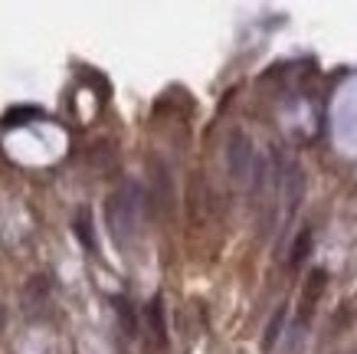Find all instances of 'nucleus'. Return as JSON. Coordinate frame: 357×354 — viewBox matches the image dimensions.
I'll return each mask as SVG.
<instances>
[{
	"instance_id": "1",
	"label": "nucleus",
	"mask_w": 357,
	"mask_h": 354,
	"mask_svg": "<svg viewBox=\"0 0 357 354\" xmlns=\"http://www.w3.org/2000/svg\"><path fill=\"white\" fill-rule=\"evenodd\" d=\"M141 207H144V193L135 181H125L119 191L109 197L105 216H109V230L119 246H128L141 230Z\"/></svg>"
},
{
	"instance_id": "2",
	"label": "nucleus",
	"mask_w": 357,
	"mask_h": 354,
	"mask_svg": "<svg viewBox=\"0 0 357 354\" xmlns=\"http://www.w3.org/2000/svg\"><path fill=\"white\" fill-rule=\"evenodd\" d=\"M252 161H256V151H252V141H249L246 131L233 128L227 138V171L236 184L249 181V171H252Z\"/></svg>"
},
{
	"instance_id": "3",
	"label": "nucleus",
	"mask_w": 357,
	"mask_h": 354,
	"mask_svg": "<svg viewBox=\"0 0 357 354\" xmlns=\"http://www.w3.org/2000/svg\"><path fill=\"white\" fill-rule=\"evenodd\" d=\"M305 197V171L298 168V164H292L289 168V174H285V200H289V216H295V210H298V204H302Z\"/></svg>"
},
{
	"instance_id": "4",
	"label": "nucleus",
	"mask_w": 357,
	"mask_h": 354,
	"mask_svg": "<svg viewBox=\"0 0 357 354\" xmlns=\"http://www.w3.org/2000/svg\"><path fill=\"white\" fill-rule=\"evenodd\" d=\"M285 315H289V309H285V305H279V309H275V315L269 318V325H266V334H262V351H272V348H275V341L282 338Z\"/></svg>"
},
{
	"instance_id": "5",
	"label": "nucleus",
	"mask_w": 357,
	"mask_h": 354,
	"mask_svg": "<svg viewBox=\"0 0 357 354\" xmlns=\"http://www.w3.org/2000/svg\"><path fill=\"white\" fill-rule=\"evenodd\" d=\"M148 322H151L154 341H158V344L167 341V322H164V299H161V295H158V299H151V305H148Z\"/></svg>"
},
{
	"instance_id": "6",
	"label": "nucleus",
	"mask_w": 357,
	"mask_h": 354,
	"mask_svg": "<svg viewBox=\"0 0 357 354\" xmlns=\"http://www.w3.org/2000/svg\"><path fill=\"white\" fill-rule=\"evenodd\" d=\"M23 299H26V311H36L46 305V282L36 276V279H30V286H26V292H23Z\"/></svg>"
},
{
	"instance_id": "7",
	"label": "nucleus",
	"mask_w": 357,
	"mask_h": 354,
	"mask_svg": "<svg viewBox=\"0 0 357 354\" xmlns=\"http://www.w3.org/2000/svg\"><path fill=\"white\" fill-rule=\"evenodd\" d=\"M305 341H308V328H305V322L292 325V328H289V338H285L282 354H302L305 351Z\"/></svg>"
},
{
	"instance_id": "8",
	"label": "nucleus",
	"mask_w": 357,
	"mask_h": 354,
	"mask_svg": "<svg viewBox=\"0 0 357 354\" xmlns=\"http://www.w3.org/2000/svg\"><path fill=\"white\" fill-rule=\"evenodd\" d=\"M115 311H119V318H121V328H125V334H138V322H135L131 302H128V299H115Z\"/></svg>"
},
{
	"instance_id": "9",
	"label": "nucleus",
	"mask_w": 357,
	"mask_h": 354,
	"mask_svg": "<svg viewBox=\"0 0 357 354\" xmlns=\"http://www.w3.org/2000/svg\"><path fill=\"white\" fill-rule=\"evenodd\" d=\"M312 253V230H302V233L295 236V246H292V256H289V263L292 266H298L305 256Z\"/></svg>"
},
{
	"instance_id": "10",
	"label": "nucleus",
	"mask_w": 357,
	"mask_h": 354,
	"mask_svg": "<svg viewBox=\"0 0 357 354\" xmlns=\"http://www.w3.org/2000/svg\"><path fill=\"white\" fill-rule=\"evenodd\" d=\"M76 236L89 249H96V233H92V216H89V210H82V214L76 216Z\"/></svg>"
},
{
	"instance_id": "11",
	"label": "nucleus",
	"mask_w": 357,
	"mask_h": 354,
	"mask_svg": "<svg viewBox=\"0 0 357 354\" xmlns=\"http://www.w3.org/2000/svg\"><path fill=\"white\" fill-rule=\"evenodd\" d=\"M30 118H40V112H36V108H13V112L3 115V125H7V128H17V125H26Z\"/></svg>"
},
{
	"instance_id": "12",
	"label": "nucleus",
	"mask_w": 357,
	"mask_h": 354,
	"mask_svg": "<svg viewBox=\"0 0 357 354\" xmlns=\"http://www.w3.org/2000/svg\"><path fill=\"white\" fill-rule=\"evenodd\" d=\"M321 286H325V272L314 269L312 276H308V295H305V299H308V309H312V302L321 295Z\"/></svg>"
},
{
	"instance_id": "13",
	"label": "nucleus",
	"mask_w": 357,
	"mask_h": 354,
	"mask_svg": "<svg viewBox=\"0 0 357 354\" xmlns=\"http://www.w3.org/2000/svg\"><path fill=\"white\" fill-rule=\"evenodd\" d=\"M7 328V309H3V302H0V332Z\"/></svg>"
},
{
	"instance_id": "14",
	"label": "nucleus",
	"mask_w": 357,
	"mask_h": 354,
	"mask_svg": "<svg viewBox=\"0 0 357 354\" xmlns=\"http://www.w3.org/2000/svg\"><path fill=\"white\" fill-rule=\"evenodd\" d=\"M351 354H357V351H351Z\"/></svg>"
}]
</instances>
